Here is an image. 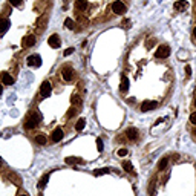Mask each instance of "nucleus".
Returning a JSON list of instances; mask_svg holds the SVG:
<instances>
[{"label":"nucleus","instance_id":"nucleus-1","mask_svg":"<svg viewBox=\"0 0 196 196\" xmlns=\"http://www.w3.org/2000/svg\"><path fill=\"white\" fill-rule=\"evenodd\" d=\"M40 118H41V117H40L39 114H32L31 117L26 118V121H25V127H26V129H29V130H31V129H35V127L39 126Z\"/></svg>","mask_w":196,"mask_h":196},{"label":"nucleus","instance_id":"nucleus-2","mask_svg":"<svg viewBox=\"0 0 196 196\" xmlns=\"http://www.w3.org/2000/svg\"><path fill=\"white\" fill-rule=\"evenodd\" d=\"M51 92H52L51 83H49V81H43L41 86H40V94H41V97H43V98H48V97L51 95Z\"/></svg>","mask_w":196,"mask_h":196},{"label":"nucleus","instance_id":"nucleus-3","mask_svg":"<svg viewBox=\"0 0 196 196\" xmlns=\"http://www.w3.org/2000/svg\"><path fill=\"white\" fill-rule=\"evenodd\" d=\"M155 55H156L158 58H167V57L170 55V48H169L167 44L159 46L156 49V52H155Z\"/></svg>","mask_w":196,"mask_h":196},{"label":"nucleus","instance_id":"nucleus-4","mask_svg":"<svg viewBox=\"0 0 196 196\" xmlns=\"http://www.w3.org/2000/svg\"><path fill=\"white\" fill-rule=\"evenodd\" d=\"M26 61H28V65L32 66V68H40V66H41V58H40V55H37V54L29 55Z\"/></svg>","mask_w":196,"mask_h":196},{"label":"nucleus","instance_id":"nucleus-5","mask_svg":"<svg viewBox=\"0 0 196 196\" xmlns=\"http://www.w3.org/2000/svg\"><path fill=\"white\" fill-rule=\"evenodd\" d=\"M158 107V103L156 101H144L141 104V111L143 112H150V111H155Z\"/></svg>","mask_w":196,"mask_h":196},{"label":"nucleus","instance_id":"nucleus-6","mask_svg":"<svg viewBox=\"0 0 196 196\" xmlns=\"http://www.w3.org/2000/svg\"><path fill=\"white\" fill-rule=\"evenodd\" d=\"M112 9H114V12L115 14H124L126 12V5L123 3V2H114V5H112Z\"/></svg>","mask_w":196,"mask_h":196},{"label":"nucleus","instance_id":"nucleus-7","mask_svg":"<svg viewBox=\"0 0 196 196\" xmlns=\"http://www.w3.org/2000/svg\"><path fill=\"white\" fill-rule=\"evenodd\" d=\"M48 43H49V46H51V48H54V49L60 48V44H61V41H60V37H58L57 34L51 35V37H49V40H48Z\"/></svg>","mask_w":196,"mask_h":196},{"label":"nucleus","instance_id":"nucleus-8","mask_svg":"<svg viewBox=\"0 0 196 196\" xmlns=\"http://www.w3.org/2000/svg\"><path fill=\"white\" fill-rule=\"evenodd\" d=\"M61 74H63V78H65V81H72V80H74V75H75L74 69H71V68H65Z\"/></svg>","mask_w":196,"mask_h":196},{"label":"nucleus","instance_id":"nucleus-9","mask_svg":"<svg viewBox=\"0 0 196 196\" xmlns=\"http://www.w3.org/2000/svg\"><path fill=\"white\" fill-rule=\"evenodd\" d=\"M51 138H52V141H54V143H58V141H61V138H63V130H61V127H57V129L52 132Z\"/></svg>","mask_w":196,"mask_h":196},{"label":"nucleus","instance_id":"nucleus-10","mask_svg":"<svg viewBox=\"0 0 196 196\" xmlns=\"http://www.w3.org/2000/svg\"><path fill=\"white\" fill-rule=\"evenodd\" d=\"M126 135H127L129 140L135 141V140H138V129H135V127H129V129L126 130Z\"/></svg>","mask_w":196,"mask_h":196},{"label":"nucleus","instance_id":"nucleus-11","mask_svg":"<svg viewBox=\"0 0 196 196\" xmlns=\"http://www.w3.org/2000/svg\"><path fill=\"white\" fill-rule=\"evenodd\" d=\"M22 44H23L25 48L34 46V44H35V37H34V35H28V37H25L23 41H22Z\"/></svg>","mask_w":196,"mask_h":196},{"label":"nucleus","instance_id":"nucleus-12","mask_svg":"<svg viewBox=\"0 0 196 196\" xmlns=\"http://www.w3.org/2000/svg\"><path fill=\"white\" fill-rule=\"evenodd\" d=\"M0 77H2V81H3V84H6V86L14 83V78H12L9 74H6V72H2V75H0Z\"/></svg>","mask_w":196,"mask_h":196},{"label":"nucleus","instance_id":"nucleus-13","mask_svg":"<svg viewBox=\"0 0 196 196\" xmlns=\"http://www.w3.org/2000/svg\"><path fill=\"white\" fill-rule=\"evenodd\" d=\"M127 89H129V80L126 75H123L121 77V86H119V90L121 92H127Z\"/></svg>","mask_w":196,"mask_h":196},{"label":"nucleus","instance_id":"nucleus-14","mask_svg":"<svg viewBox=\"0 0 196 196\" xmlns=\"http://www.w3.org/2000/svg\"><path fill=\"white\" fill-rule=\"evenodd\" d=\"M8 28H9V20L8 19H0V34L8 31Z\"/></svg>","mask_w":196,"mask_h":196},{"label":"nucleus","instance_id":"nucleus-15","mask_svg":"<svg viewBox=\"0 0 196 196\" xmlns=\"http://www.w3.org/2000/svg\"><path fill=\"white\" fill-rule=\"evenodd\" d=\"M189 6V3L186 2V0H179V2H176L175 5H173V8L176 9V11H179V9H186Z\"/></svg>","mask_w":196,"mask_h":196},{"label":"nucleus","instance_id":"nucleus-16","mask_svg":"<svg viewBox=\"0 0 196 196\" xmlns=\"http://www.w3.org/2000/svg\"><path fill=\"white\" fill-rule=\"evenodd\" d=\"M75 6H77V9H80V11H86L87 2H86V0H77V2H75Z\"/></svg>","mask_w":196,"mask_h":196},{"label":"nucleus","instance_id":"nucleus-17","mask_svg":"<svg viewBox=\"0 0 196 196\" xmlns=\"http://www.w3.org/2000/svg\"><path fill=\"white\" fill-rule=\"evenodd\" d=\"M48 181H49V173H46V175L39 181V189H44L46 184H48Z\"/></svg>","mask_w":196,"mask_h":196},{"label":"nucleus","instance_id":"nucleus-18","mask_svg":"<svg viewBox=\"0 0 196 196\" xmlns=\"http://www.w3.org/2000/svg\"><path fill=\"white\" fill-rule=\"evenodd\" d=\"M123 169L126 172H129V173H133V167H132V162L130 161H124L123 162Z\"/></svg>","mask_w":196,"mask_h":196},{"label":"nucleus","instance_id":"nucleus-19","mask_svg":"<svg viewBox=\"0 0 196 196\" xmlns=\"http://www.w3.org/2000/svg\"><path fill=\"white\" fill-rule=\"evenodd\" d=\"M35 141H37V144H40V146H44L48 140H46V136H44L43 133H40V135H37V136H35Z\"/></svg>","mask_w":196,"mask_h":196},{"label":"nucleus","instance_id":"nucleus-20","mask_svg":"<svg viewBox=\"0 0 196 196\" xmlns=\"http://www.w3.org/2000/svg\"><path fill=\"white\" fill-rule=\"evenodd\" d=\"M66 164H83V161L80 158L69 156V158H66Z\"/></svg>","mask_w":196,"mask_h":196},{"label":"nucleus","instance_id":"nucleus-21","mask_svg":"<svg viewBox=\"0 0 196 196\" xmlns=\"http://www.w3.org/2000/svg\"><path fill=\"white\" fill-rule=\"evenodd\" d=\"M111 172V169H97L95 172H94V175L95 176H101V175H106V173H109Z\"/></svg>","mask_w":196,"mask_h":196},{"label":"nucleus","instance_id":"nucleus-22","mask_svg":"<svg viewBox=\"0 0 196 196\" xmlns=\"http://www.w3.org/2000/svg\"><path fill=\"white\" fill-rule=\"evenodd\" d=\"M84 126H86V121L81 118V119H78V121H77V124H75V129H77L78 132H81V130L84 129Z\"/></svg>","mask_w":196,"mask_h":196},{"label":"nucleus","instance_id":"nucleus-23","mask_svg":"<svg viewBox=\"0 0 196 196\" xmlns=\"http://www.w3.org/2000/svg\"><path fill=\"white\" fill-rule=\"evenodd\" d=\"M167 164H169V159H167V158H162L161 162L158 164V169H159V170H164V169L167 167Z\"/></svg>","mask_w":196,"mask_h":196},{"label":"nucleus","instance_id":"nucleus-24","mask_svg":"<svg viewBox=\"0 0 196 196\" xmlns=\"http://www.w3.org/2000/svg\"><path fill=\"white\" fill-rule=\"evenodd\" d=\"M65 25H66L68 29H74V22H72V19H66V20H65Z\"/></svg>","mask_w":196,"mask_h":196},{"label":"nucleus","instance_id":"nucleus-25","mask_svg":"<svg viewBox=\"0 0 196 196\" xmlns=\"http://www.w3.org/2000/svg\"><path fill=\"white\" fill-rule=\"evenodd\" d=\"M97 149H98V152H103V140L101 138H97Z\"/></svg>","mask_w":196,"mask_h":196},{"label":"nucleus","instance_id":"nucleus-26","mask_svg":"<svg viewBox=\"0 0 196 196\" xmlns=\"http://www.w3.org/2000/svg\"><path fill=\"white\" fill-rule=\"evenodd\" d=\"M71 101H72V104H77V106H81V100H80V97H78V95H74Z\"/></svg>","mask_w":196,"mask_h":196},{"label":"nucleus","instance_id":"nucleus-27","mask_svg":"<svg viewBox=\"0 0 196 196\" xmlns=\"http://www.w3.org/2000/svg\"><path fill=\"white\" fill-rule=\"evenodd\" d=\"M127 155V149H119L118 150V156H126Z\"/></svg>","mask_w":196,"mask_h":196},{"label":"nucleus","instance_id":"nucleus-28","mask_svg":"<svg viewBox=\"0 0 196 196\" xmlns=\"http://www.w3.org/2000/svg\"><path fill=\"white\" fill-rule=\"evenodd\" d=\"M190 123H192L193 126H196V112H193V114L190 115Z\"/></svg>","mask_w":196,"mask_h":196},{"label":"nucleus","instance_id":"nucleus-29","mask_svg":"<svg viewBox=\"0 0 196 196\" xmlns=\"http://www.w3.org/2000/svg\"><path fill=\"white\" fill-rule=\"evenodd\" d=\"M77 114V111H75V107H72V109H69V112H68V118H71L72 115H75Z\"/></svg>","mask_w":196,"mask_h":196},{"label":"nucleus","instance_id":"nucleus-30","mask_svg":"<svg viewBox=\"0 0 196 196\" xmlns=\"http://www.w3.org/2000/svg\"><path fill=\"white\" fill-rule=\"evenodd\" d=\"M186 75H187V77H190V75H192V68H190L189 65L186 66Z\"/></svg>","mask_w":196,"mask_h":196},{"label":"nucleus","instance_id":"nucleus-31","mask_svg":"<svg viewBox=\"0 0 196 196\" xmlns=\"http://www.w3.org/2000/svg\"><path fill=\"white\" fill-rule=\"evenodd\" d=\"M72 52H74V48H68V49H66V51H65V55H66V57H68V55H71V54H72Z\"/></svg>","mask_w":196,"mask_h":196},{"label":"nucleus","instance_id":"nucleus-32","mask_svg":"<svg viewBox=\"0 0 196 196\" xmlns=\"http://www.w3.org/2000/svg\"><path fill=\"white\" fill-rule=\"evenodd\" d=\"M9 3H11V5H14V6H19V5L22 3V0H9Z\"/></svg>","mask_w":196,"mask_h":196},{"label":"nucleus","instance_id":"nucleus-33","mask_svg":"<svg viewBox=\"0 0 196 196\" xmlns=\"http://www.w3.org/2000/svg\"><path fill=\"white\" fill-rule=\"evenodd\" d=\"M193 35L196 37V26H195V29H193Z\"/></svg>","mask_w":196,"mask_h":196},{"label":"nucleus","instance_id":"nucleus-34","mask_svg":"<svg viewBox=\"0 0 196 196\" xmlns=\"http://www.w3.org/2000/svg\"><path fill=\"white\" fill-rule=\"evenodd\" d=\"M2 92H3V87H2V86H0V95H2Z\"/></svg>","mask_w":196,"mask_h":196},{"label":"nucleus","instance_id":"nucleus-35","mask_svg":"<svg viewBox=\"0 0 196 196\" xmlns=\"http://www.w3.org/2000/svg\"><path fill=\"white\" fill-rule=\"evenodd\" d=\"M0 167H2V159H0Z\"/></svg>","mask_w":196,"mask_h":196},{"label":"nucleus","instance_id":"nucleus-36","mask_svg":"<svg viewBox=\"0 0 196 196\" xmlns=\"http://www.w3.org/2000/svg\"><path fill=\"white\" fill-rule=\"evenodd\" d=\"M20 196H28V195H20Z\"/></svg>","mask_w":196,"mask_h":196},{"label":"nucleus","instance_id":"nucleus-37","mask_svg":"<svg viewBox=\"0 0 196 196\" xmlns=\"http://www.w3.org/2000/svg\"><path fill=\"white\" fill-rule=\"evenodd\" d=\"M195 106H196V100H195Z\"/></svg>","mask_w":196,"mask_h":196},{"label":"nucleus","instance_id":"nucleus-38","mask_svg":"<svg viewBox=\"0 0 196 196\" xmlns=\"http://www.w3.org/2000/svg\"><path fill=\"white\" fill-rule=\"evenodd\" d=\"M40 196H41V195H40Z\"/></svg>","mask_w":196,"mask_h":196}]
</instances>
